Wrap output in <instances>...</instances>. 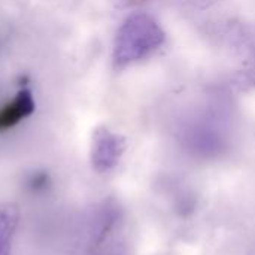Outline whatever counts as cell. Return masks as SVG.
Segmentation results:
<instances>
[{"label":"cell","mask_w":255,"mask_h":255,"mask_svg":"<svg viewBox=\"0 0 255 255\" xmlns=\"http://www.w3.org/2000/svg\"><path fill=\"white\" fill-rule=\"evenodd\" d=\"M190 143L203 151V152H209V151H217L221 146V134L218 133V130L209 124H200L196 126L190 130Z\"/></svg>","instance_id":"cell-5"},{"label":"cell","mask_w":255,"mask_h":255,"mask_svg":"<svg viewBox=\"0 0 255 255\" xmlns=\"http://www.w3.org/2000/svg\"><path fill=\"white\" fill-rule=\"evenodd\" d=\"M36 109V102L28 88H21L12 100L0 108V131L13 128L28 118Z\"/></svg>","instance_id":"cell-3"},{"label":"cell","mask_w":255,"mask_h":255,"mask_svg":"<svg viewBox=\"0 0 255 255\" xmlns=\"http://www.w3.org/2000/svg\"><path fill=\"white\" fill-rule=\"evenodd\" d=\"M19 220L18 206L13 203H0V255H10L12 238Z\"/></svg>","instance_id":"cell-4"},{"label":"cell","mask_w":255,"mask_h":255,"mask_svg":"<svg viewBox=\"0 0 255 255\" xmlns=\"http://www.w3.org/2000/svg\"><path fill=\"white\" fill-rule=\"evenodd\" d=\"M166 34L161 25L148 13H133L120 25L112 60L115 67L124 69L151 57L164 43Z\"/></svg>","instance_id":"cell-1"},{"label":"cell","mask_w":255,"mask_h":255,"mask_svg":"<svg viewBox=\"0 0 255 255\" xmlns=\"http://www.w3.org/2000/svg\"><path fill=\"white\" fill-rule=\"evenodd\" d=\"M124 137L114 133L106 127H100L96 130L93 136L91 145V163L93 167L100 172L106 173L117 167L123 154H124Z\"/></svg>","instance_id":"cell-2"},{"label":"cell","mask_w":255,"mask_h":255,"mask_svg":"<svg viewBox=\"0 0 255 255\" xmlns=\"http://www.w3.org/2000/svg\"><path fill=\"white\" fill-rule=\"evenodd\" d=\"M46 184H48L46 173H34V175H31V178L28 181V185L33 190H43L46 187Z\"/></svg>","instance_id":"cell-6"}]
</instances>
